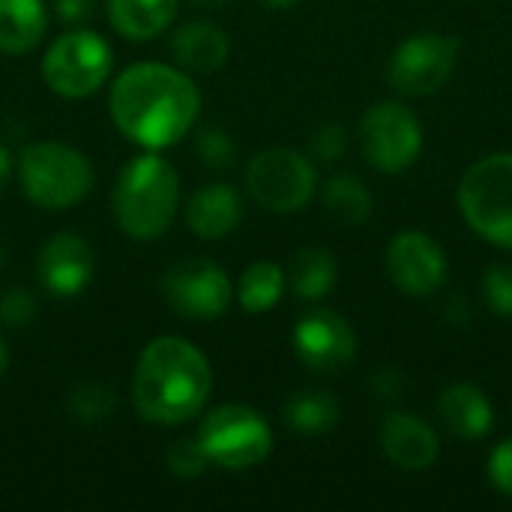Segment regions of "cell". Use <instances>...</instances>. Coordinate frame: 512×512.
Here are the masks:
<instances>
[{"label": "cell", "instance_id": "obj_18", "mask_svg": "<svg viewBox=\"0 0 512 512\" xmlns=\"http://www.w3.org/2000/svg\"><path fill=\"white\" fill-rule=\"evenodd\" d=\"M441 423L462 441H477L492 429V405L477 384H453L438 399Z\"/></svg>", "mask_w": 512, "mask_h": 512}, {"label": "cell", "instance_id": "obj_22", "mask_svg": "<svg viewBox=\"0 0 512 512\" xmlns=\"http://www.w3.org/2000/svg\"><path fill=\"white\" fill-rule=\"evenodd\" d=\"M285 423L297 435H324L339 423V402L327 390H303L285 402Z\"/></svg>", "mask_w": 512, "mask_h": 512}, {"label": "cell", "instance_id": "obj_4", "mask_svg": "<svg viewBox=\"0 0 512 512\" xmlns=\"http://www.w3.org/2000/svg\"><path fill=\"white\" fill-rule=\"evenodd\" d=\"M18 183L39 210H69L90 195L93 165L72 144L33 141L21 150Z\"/></svg>", "mask_w": 512, "mask_h": 512}, {"label": "cell", "instance_id": "obj_3", "mask_svg": "<svg viewBox=\"0 0 512 512\" xmlns=\"http://www.w3.org/2000/svg\"><path fill=\"white\" fill-rule=\"evenodd\" d=\"M180 204L177 168L159 156V150H144L123 165L114 183L111 207L123 234L132 240H159Z\"/></svg>", "mask_w": 512, "mask_h": 512}, {"label": "cell", "instance_id": "obj_9", "mask_svg": "<svg viewBox=\"0 0 512 512\" xmlns=\"http://www.w3.org/2000/svg\"><path fill=\"white\" fill-rule=\"evenodd\" d=\"M159 288H162L165 303L177 315L195 318V321L222 318L234 300V285L225 267L210 258H186L168 267Z\"/></svg>", "mask_w": 512, "mask_h": 512}, {"label": "cell", "instance_id": "obj_14", "mask_svg": "<svg viewBox=\"0 0 512 512\" xmlns=\"http://www.w3.org/2000/svg\"><path fill=\"white\" fill-rule=\"evenodd\" d=\"M387 273L408 297H432L447 279V258L429 234L405 231L387 249Z\"/></svg>", "mask_w": 512, "mask_h": 512}, {"label": "cell", "instance_id": "obj_8", "mask_svg": "<svg viewBox=\"0 0 512 512\" xmlns=\"http://www.w3.org/2000/svg\"><path fill=\"white\" fill-rule=\"evenodd\" d=\"M312 162L291 147H270L252 156L246 165L249 195L270 213H297L315 195Z\"/></svg>", "mask_w": 512, "mask_h": 512}, {"label": "cell", "instance_id": "obj_28", "mask_svg": "<svg viewBox=\"0 0 512 512\" xmlns=\"http://www.w3.org/2000/svg\"><path fill=\"white\" fill-rule=\"evenodd\" d=\"M483 294L501 318H512V267H489L483 276Z\"/></svg>", "mask_w": 512, "mask_h": 512}, {"label": "cell", "instance_id": "obj_19", "mask_svg": "<svg viewBox=\"0 0 512 512\" xmlns=\"http://www.w3.org/2000/svg\"><path fill=\"white\" fill-rule=\"evenodd\" d=\"M180 0H105L111 27L129 42H150L168 30Z\"/></svg>", "mask_w": 512, "mask_h": 512}, {"label": "cell", "instance_id": "obj_1", "mask_svg": "<svg viewBox=\"0 0 512 512\" xmlns=\"http://www.w3.org/2000/svg\"><path fill=\"white\" fill-rule=\"evenodd\" d=\"M108 111L117 132L135 147L165 150L192 132L201 111V93L180 66L132 63L114 78Z\"/></svg>", "mask_w": 512, "mask_h": 512}, {"label": "cell", "instance_id": "obj_21", "mask_svg": "<svg viewBox=\"0 0 512 512\" xmlns=\"http://www.w3.org/2000/svg\"><path fill=\"white\" fill-rule=\"evenodd\" d=\"M288 282L300 300H321L336 285V258L321 246H306L294 255Z\"/></svg>", "mask_w": 512, "mask_h": 512}, {"label": "cell", "instance_id": "obj_24", "mask_svg": "<svg viewBox=\"0 0 512 512\" xmlns=\"http://www.w3.org/2000/svg\"><path fill=\"white\" fill-rule=\"evenodd\" d=\"M324 207L339 225L357 228L372 213V195H369V189H366V183L360 177L336 174L324 186Z\"/></svg>", "mask_w": 512, "mask_h": 512}, {"label": "cell", "instance_id": "obj_2", "mask_svg": "<svg viewBox=\"0 0 512 512\" xmlns=\"http://www.w3.org/2000/svg\"><path fill=\"white\" fill-rule=\"evenodd\" d=\"M210 393V360L189 339L159 336L138 354L132 402L141 420L156 426H183L201 414Z\"/></svg>", "mask_w": 512, "mask_h": 512}, {"label": "cell", "instance_id": "obj_35", "mask_svg": "<svg viewBox=\"0 0 512 512\" xmlns=\"http://www.w3.org/2000/svg\"><path fill=\"white\" fill-rule=\"evenodd\" d=\"M6 369H9V351H6V342L0 339V378L6 375Z\"/></svg>", "mask_w": 512, "mask_h": 512}, {"label": "cell", "instance_id": "obj_6", "mask_svg": "<svg viewBox=\"0 0 512 512\" xmlns=\"http://www.w3.org/2000/svg\"><path fill=\"white\" fill-rule=\"evenodd\" d=\"M195 438L210 465H219L225 471H249L261 465L273 450L270 423L249 405L213 408Z\"/></svg>", "mask_w": 512, "mask_h": 512}, {"label": "cell", "instance_id": "obj_13", "mask_svg": "<svg viewBox=\"0 0 512 512\" xmlns=\"http://www.w3.org/2000/svg\"><path fill=\"white\" fill-rule=\"evenodd\" d=\"M93 273H96V255L90 243L75 231L51 234L36 255L39 285L60 300L78 297L90 285Z\"/></svg>", "mask_w": 512, "mask_h": 512}, {"label": "cell", "instance_id": "obj_15", "mask_svg": "<svg viewBox=\"0 0 512 512\" xmlns=\"http://www.w3.org/2000/svg\"><path fill=\"white\" fill-rule=\"evenodd\" d=\"M381 447L402 471H426L438 462L441 444L429 423L414 414H390L381 426Z\"/></svg>", "mask_w": 512, "mask_h": 512}, {"label": "cell", "instance_id": "obj_34", "mask_svg": "<svg viewBox=\"0 0 512 512\" xmlns=\"http://www.w3.org/2000/svg\"><path fill=\"white\" fill-rule=\"evenodd\" d=\"M9 177H12V156H9V150L0 144V192L6 189Z\"/></svg>", "mask_w": 512, "mask_h": 512}, {"label": "cell", "instance_id": "obj_31", "mask_svg": "<svg viewBox=\"0 0 512 512\" xmlns=\"http://www.w3.org/2000/svg\"><path fill=\"white\" fill-rule=\"evenodd\" d=\"M489 480L501 495L512 498V438L495 447V453L489 459Z\"/></svg>", "mask_w": 512, "mask_h": 512}, {"label": "cell", "instance_id": "obj_12", "mask_svg": "<svg viewBox=\"0 0 512 512\" xmlns=\"http://www.w3.org/2000/svg\"><path fill=\"white\" fill-rule=\"evenodd\" d=\"M291 342L297 360L318 375L342 372L345 366H351L357 354V336L351 324L330 309L303 315L291 333Z\"/></svg>", "mask_w": 512, "mask_h": 512}, {"label": "cell", "instance_id": "obj_25", "mask_svg": "<svg viewBox=\"0 0 512 512\" xmlns=\"http://www.w3.org/2000/svg\"><path fill=\"white\" fill-rule=\"evenodd\" d=\"M114 408H117L114 390L99 384V381H84V384H78L69 393V414L81 426H102V423H108Z\"/></svg>", "mask_w": 512, "mask_h": 512}, {"label": "cell", "instance_id": "obj_29", "mask_svg": "<svg viewBox=\"0 0 512 512\" xmlns=\"http://www.w3.org/2000/svg\"><path fill=\"white\" fill-rule=\"evenodd\" d=\"M36 318V297L24 288H9L0 294V324L27 327Z\"/></svg>", "mask_w": 512, "mask_h": 512}, {"label": "cell", "instance_id": "obj_32", "mask_svg": "<svg viewBox=\"0 0 512 512\" xmlns=\"http://www.w3.org/2000/svg\"><path fill=\"white\" fill-rule=\"evenodd\" d=\"M372 390H375L378 399L393 402V399H399V396L405 393V375H402L399 369H393V366H384V369L372 378Z\"/></svg>", "mask_w": 512, "mask_h": 512}, {"label": "cell", "instance_id": "obj_11", "mask_svg": "<svg viewBox=\"0 0 512 512\" xmlns=\"http://www.w3.org/2000/svg\"><path fill=\"white\" fill-rule=\"evenodd\" d=\"M459 63V39L444 33H417L405 39L387 66V81L405 96H429L441 90Z\"/></svg>", "mask_w": 512, "mask_h": 512}, {"label": "cell", "instance_id": "obj_38", "mask_svg": "<svg viewBox=\"0 0 512 512\" xmlns=\"http://www.w3.org/2000/svg\"><path fill=\"white\" fill-rule=\"evenodd\" d=\"M3 261H6V255H3V249H0V264H3Z\"/></svg>", "mask_w": 512, "mask_h": 512}, {"label": "cell", "instance_id": "obj_26", "mask_svg": "<svg viewBox=\"0 0 512 512\" xmlns=\"http://www.w3.org/2000/svg\"><path fill=\"white\" fill-rule=\"evenodd\" d=\"M165 462H168V471H171L174 477H180V480H195V477H201V474L207 471V465H210V459L204 456L198 438H183V441L171 444Z\"/></svg>", "mask_w": 512, "mask_h": 512}, {"label": "cell", "instance_id": "obj_27", "mask_svg": "<svg viewBox=\"0 0 512 512\" xmlns=\"http://www.w3.org/2000/svg\"><path fill=\"white\" fill-rule=\"evenodd\" d=\"M195 147H198V156L207 168L225 171L234 162V141L222 126H207L204 132H198Z\"/></svg>", "mask_w": 512, "mask_h": 512}, {"label": "cell", "instance_id": "obj_33", "mask_svg": "<svg viewBox=\"0 0 512 512\" xmlns=\"http://www.w3.org/2000/svg\"><path fill=\"white\" fill-rule=\"evenodd\" d=\"M54 6H57V15L72 24L90 15V0H57Z\"/></svg>", "mask_w": 512, "mask_h": 512}, {"label": "cell", "instance_id": "obj_37", "mask_svg": "<svg viewBox=\"0 0 512 512\" xmlns=\"http://www.w3.org/2000/svg\"><path fill=\"white\" fill-rule=\"evenodd\" d=\"M264 6H270V9H288V6H294L297 0H261Z\"/></svg>", "mask_w": 512, "mask_h": 512}, {"label": "cell", "instance_id": "obj_36", "mask_svg": "<svg viewBox=\"0 0 512 512\" xmlns=\"http://www.w3.org/2000/svg\"><path fill=\"white\" fill-rule=\"evenodd\" d=\"M195 6H201V9H222L228 0H192Z\"/></svg>", "mask_w": 512, "mask_h": 512}, {"label": "cell", "instance_id": "obj_17", "mask_svg": "<svg viewBox=\"0 0 512 512\" xmlns=\"http://www.w3.org/2000/svg\"><path fill=\"white\" fill-rule=\"evenodd\" d=\"M171 54L180 69L210 75L225 66L231 54L228 33L213 21H189L171 39Z\"/></svg>", "mask_w": 512, "mask_h": 512}, {"label": "cell", "instance_id": "obj_10", "mask_svg": "<svg viewBox=\"0 0 512 512\" xmlns=\"http://www.w3.org/2000/svg\"><path fill=\"white\" fill-rule=\"evenodd\" d=\"M360 144L366 159L387 174L414 165L423 150V126L408 105L378 102L360 120Z\"/></svg>", "mask_w": 512, "mask_h": 512}, {"label": "cell", "instance_id": "obj_16", "mask_svg": "<svg viewBox=\"0 0 512 512\" xmlns=\"http://www.w3.org/2000/svg\"><path fill=\"white\" fill-rule=\"evenodd\" d=\"M243 219V201L237 189L228 183L201 186L186 204V225L201 240H222L228 237Z\"/></svg>", "mask_w": 512, "mask_h": 512}, {"label": "cell", "instance_id": "obj_30", "mask_svg": "<svg viewBox=\"0 0 512 512\" xmlns=\"http://www.w3.org/2000/svg\"><path fill=\"white\" fill-rule=\"evenodd\" d=\"M345 147H348V135H345V126H342V123H321V126L312 132V138H309V150H312V156L321 159V162H336V159H342Z\"/></svg>", "mask_w": 512, "mask_h": 512}, {"label": "cell", "instance_id": "obj_20", "mask_svg": "<svg viewBox=\"0 0 512 512\" xmlns=\"http://www.w3.org/2000/svg\"><path fill=\"white\" fill-rule=\"evenodd\" d=\"M48 30V9L42 0H0V51L27 54Z\"/></svg>", "mask_w": 512, "mask_h": 512}, {"label": "cell", "instance_id": "obj_7", "mask_svg": "<svg viewBox=\"0 0 512 512\" xmlns=\"http://www.w3.org/2000/svg\"><path fill=\"white\" fill-rule=\"evenodd\" d=\"M111 45L93 30H69L57 36L42 57V81L63 99L93 96L111 75Z\"/></svg>", "mask_w": 512, "mask_h": 512}, {"label": "cell", "instance_id": "obj_5", "mask_svg": "<svg viewBox=\"0 0 512 512\" xmlns=\"http://www.w3.org/2000/svg\"><path fill=\"white\" fill-rule=\"evenodd\" d=\"M459 210L483 240L512 249V153L486 156L465 171Z\"/></svg>", "mask_w": 512, "mask_h": 512}, {"label": "cell", "instance_id": "obj_23", "mask_svg": "<svg viewBox=\"0 0 512 512\" xmlns=\"http://www.w3.org/2000/svg\"><path fill=\"white\" fill-rule=\"evenodd\" d=\"M285 285H288V276H285V270L279 264H273V261H255L240 276V288H237L240 306L246 312H252V315L270 312L282 300Z\"/></svg>", "mask_w": 512, "mask_h": 512}]
</instances>
